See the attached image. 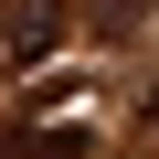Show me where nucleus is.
<instances>
[{"mask_svg":"<svg viewBox=\"0 0 159 159\" xmlns=\"http://www.w3.org/2000/svg\"><path fill=\"white\" fill-rule=\"evenodd\" d=\"M148 11H159V0H85V21H96V32H106V43H117V32H138V21H148Z\"/></svg>","mask_w":159,"mask_h":159,"instance_id":"obj_3","label":"nucleus"},{"mask_svg":"<svg viewBox=\"0 0 159 159\" xmlns=\"http://www.w3.org/2000/svg\"><path fill=\"white\" fill-rule=\"evenodd\" d=\"M64 0H11V11H0V64L11 74H32V64H53V43H64Z\"/></svg>","mask_w":159,"mask_h":159,"instance_id":"obj_1","label":"nucleus"},{"mask_svg":"<svg viewBox=\"0 0 159 159\" xmlns=\"http://www.w3.org/2000/svg\"><path fill=\"white\" fill-rule=\"evenodd\" d=\"M0 159H96V138H85V127H21Z\"/></svg>","mask_w":159,"mask_h":159,"instance_id":"obj_2","label":"nucleus"}]
</instances>
